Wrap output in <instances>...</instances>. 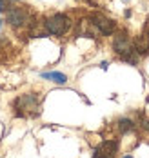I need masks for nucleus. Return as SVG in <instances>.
<instances>
[{"label":"nucleus","mask_w":149,"mask_h":158,"mask_svg":"<svg viewBox=\"0 0 149 158\" xmlns=\"http://www.w3.org/2000/svg\"><path fill=\"white\" fill-rule=\"evenodd\" d=\"M147 35H149V33H147Z\"/></svg>","instance_id":"12"},{"label":"nucleus","mask_w":149,"mask_h":158,"mask_svg":"<svg viewBox=\"0 0 149 158\" xmlns=\"http://www.w3.org/2000/svg\"><path fill=\"white\" fill-rule=\"evenodd\" d=\"M15 109H17L18 116H33L38 113V106H40V98L35 93H27V95L20 96L15 100Z\"/></svg>","instance_id":"1"},{"label":"nucleus","mask_w":149,"mask_h":158,"mask_svg":"<svg viewBox=\"0 0 149 158\" xmlns=\"http://www.w3.org/2000/svg\"><path fill=\"white\" fill-rule=\"evenodd\" d=\"M118 129H120L122 133L131 131V129H133V122L129 120V118H122V120H118Z\"/></svg>","instance_id":"9"},{"label":"nucleus","mask_w":149,"mask_h":158,"mask_svg":"<svg viewBox=\"0 0 149 158\" xmlns=\"http://www.w3.org/2000/svg\"><path fill=\"white\" fill-rule=\"evenodd\" d=\"M0 26H2V22H0Z\"/></svg>","instance_id":"11"},{"label":"nucleus","mask_w":149,"mask_h":158,"mask_svg":"<svg viewBox=\"0 0 149 158\" xmlns=\"http://www.w3.org/2000/svg\"><path fill=\"white\" fill-rule=\"evenodd\" d=\"M7 20H9V24L11 26H22L26 20H27V13L24 11V9H20V7H13V9H9L7 11Z\"/></svg>","instance_id":"6"},{"label":"nucleus","mask_w":149,"mask_h":158,"mask_svg":"<svg viewBox=\"0 0 149 158\" xmlns=\"http://www.w3.org/2000/svg\"><path fill=\"white\" fill-rule=\"evenodd\" d=\"M42 78L46 80H51L55 84H66L67 82V77L64 73H58V71H51V73H42Z\"/></svg>","instance_id":"8"},{"label":"nucleus","mask_w":149,"mask_h":158,"mask_svg":"<svg viewBox=\"0 0 149 158\" xmlns=\"http://www.w3.org/2000/svg\"><path fill=\"white\" fill-rule=\"evenodd\" d=\"M116 151H118V142L116 140H106L95 149L93 158H115Z\"/></svg>","instance_id":"4"},{"label":"nucleus","mask_w":149,"mask_h":158,"mask_svg":"<svg viewBox=\"0 0 149 158\" xmlns=\"http://www.w3.org/2000/svg\"><path fill=\"white\" fill-rule=\"evenodd\" d=\"M113 49H115L118 55H122V58H124V60L135 64V58L131 56L133 53H136V51H135V44L131 42L129 35H127L126 31L116 33L115 40H113Z\"/></svg>","instance_id":"2"},{"label":"nucleus","mask_w":149,"mask_h":158,"mask_svg":"<svg viewBox=\"0 0 149 158\" xmlns=\"http://www.w3.org/2000/svg\"><path fill=\"white\" fill-rule=\"evenodd\" d=\"M135 51L138 53V55H146L149 53V35H142V36H138L136 40H135Z\"/></svg>","instance_id":"7"},{"label":"nucleus","mask_w":149,"mask_h":158,"mask_svg":"<svg viewBox=\"0 0 149 158\" xmlns=\"http://www.w3.org/2000/svg\"><path fill=\"white\" fill-rule=\"evenodd\" d=\"M46 27H48V31H49L51 35L60 36V35H64V33L71 27V20H69V16L58 13V15H53L46 20Z\"/></svg>","instance_id":"3"},{"label":"nucleus","mask_w":149,"mask_h":158,"mask_svg":"<svg viewBox=\"0 0 149 158\" xmlns=\"http://www.w3.org/2000/svg\"><path fill=\"white\" fill-rule=\"evenodd\" d=\"M124 158H133V156H124Z\"/></svg>","instance_id":"10"},{"label":"nucleus","mask_w":149,"mask_h":158,"mask_svg":"<svg viewBox=\"0 0 149 158\" xmlns=\"http://www.w3.org/2000/svg\"><path fill=\"white\" fill-rule=\"evenodd\" d=\"M91 22H93V26L98 27L100 33H104V35H111V33L115 31V22L109 20V18H106L104 15H98V13L91 15Z\"/></svg>","instance_id":"5"}]
</instances>
